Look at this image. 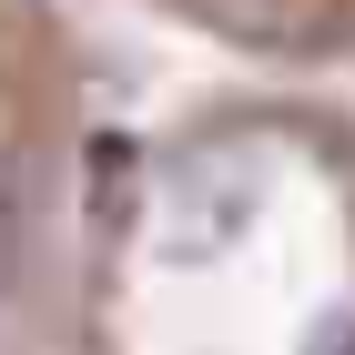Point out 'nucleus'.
Returning <instances> with one entry per match:
<instances>
[{"label":"nucleus","instance_id":"1","mask_svg":"<svg viewBox=\"0 0 355 355\" xmlns=\"http://www.w3.org/2000/svg\"><path fill=\"white\" fill-rule=\"evenodd\" d=\"M173 21L214 31L254 61H295V71H355V0H153Z\"/></svg>","mask_w":355,"mask_h":355}]
</instances>
